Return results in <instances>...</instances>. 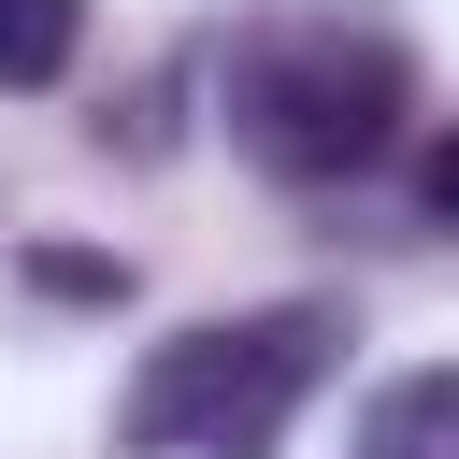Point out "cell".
Instances as JSON below:
<instances>
[{
    "instance_id": "cell-1",
    "label": "cell",
    "mask_w": 459,
    "mask_h": 459,
    "mask_svg": "<svg viewBox=\"0 0 459 459\" xmlns=\"http://www.w3.org/2000/svg\"><path fill=\"white\" fill-rule=\"evenodd\" d=\"M215 115L230 143L273 172V186H344L402 143L416 115V57L387 14L359 0H258L230 43H215Z\"/></svg>"
},
{
    "instance_id": "cell-2",
    "label": "cell",
    "mask_w": 459,
    "mask_h": 459,
    "mask_svg": "<svg viewBox=\"0 0 459 459\" xmlns=\"http://www.w3.org/2000/svg\"><path fill=\"white\" fill-rule=\"evenodd\" d=\"M344 359V316L330 301H258V316H201L172 344H143L115 430L129 459H273L301 430V402L330 387Z\"/></svg>"
},
{
    "instance_id": "cell-3",
    "label": "cell",
    "mask_w": 459,
    "mask_h": 459,
    "mask_svg": "<svg viewBox=\"0 0 459 459\" xmlns=\"http://www.w3.org/2000/svg\"><path fill=\"white\" fill-rule=\"evenodd\" d=\"M344 459H459V359L445 373H387L359 402V445Z\"/></svg>"
},
{
    "instance_id": "cell-4",
    "label": "cell",
    "mask_w": 459,
    "mask_h": 459,
    "mask_svg": "<svg viewBox=\"0 0 459 459\" xmlns=\"http://www.w3.org/2000/svg\"><path fill=\"white\" fill-rule=\"evenodd\" d=\"M86 43V0H0V86H57Z\"/></svg>"
},
{
    "instance_id": "cell-5",
    "label": "cell",
    "mask_w": 459,
    "mask_h": 459,
    "mask_svg": "<svg viewBox=\"0 0 459 459\" xmlns=\"http://www.w3.org/2000/svg\"><path fill=\"white\" fill-rule=\"evenodd\" d=\"M416 201H430V215H445V230H459V115H445V129H430V158H416Z\"/></svg>"
}]
</instances>
